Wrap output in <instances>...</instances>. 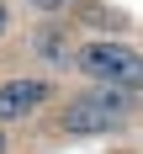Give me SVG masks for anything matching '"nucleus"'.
<instances>
[{
  "instance_id": "nucleus-1",
  "label": "nucleus",
  "mask_w": 143,
  "mask_h": 154,
  "mask_svg": "<svg viewBox=\"0 0 143 154\" xmlns=\"http://www.w3.org/2000/svg\"><path fill=\"white\" fill-rule=\"evenodd\" d=\"M79 69L95 80H133L138 75V53L122 43H90L85 53H79Z\"/></svg>"
},
{
  "instance_id": "nucleus-3",
  "label": "nucleus",
  "mask_w": 143,
  "mask_h": 154,
  "mask_svg": "<svg viewBox=\"0 0 143 154\" xmlns=\"http://www.w3.org/2000/svg\"><path fill=\"white\" fill-rule=\"evenodd\" d=\"M43 101H48L43 80H11V85H0V122H21V117L37 112Z\"/></svg>"
},
{
  "instance_id": "nucleus-2",
  "label": "nucleus",
  "mask_w": 143,
  "mask_h": 154,
  "mask_svg": "<svg viewBox=\"0 0 143 154\" xmlns=\"http://www.w3.org/2000/svg\"><path fill=\"white\" fill-rule=\"evenodd\" d=\"M117 112H122V96H95V101H74V106L64 112V128L69 133H101V128L117 122Z\"/></svg>"
},
{
  "instance_id": "nucleus-6",
  "label": "nucleus",
  "mask_w": 143,
  "mask_h": 154,
  "mask_svg": "<svg viewBox=\"0 0 143 154\" xmlns=\"http://www.w3.org/2000/svg\"><path fill=\"white\" fill-rule=\"evenodd\" d=\"M0 154H5V138H0Z\"/></svg>"
},
{
  "instance_id": "nucleus-5",
  "label": "nucleus",
  "mask_w": 143,
  "mask_h": 154,
  "mask_svg": "<svg viewBox=\"0 0 143 154\" xmlns=\"http://www.w3.org/2000/svg\"><path fill=\"white\" fill-rule=\"evenodd\" d=\"M0 32H5V5H0Z\"/></svg>"
},
{
  "instance_id": "nucleus-4",
  "label": "nucleus",
  "mask_w": 143,
  "mask_h": 154,
  "mask_svg": "<svg viewBox=\"0 0 143 154\" xmlns=\"http://www.w3.org/2000/svg\"><path fill=\"white\" fill-rule=\"evenodd\" d=\"M32 5H43V11H58V5H69V0H32Z\"/></svg>"
}]
</instances>
